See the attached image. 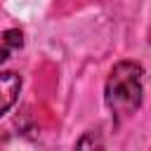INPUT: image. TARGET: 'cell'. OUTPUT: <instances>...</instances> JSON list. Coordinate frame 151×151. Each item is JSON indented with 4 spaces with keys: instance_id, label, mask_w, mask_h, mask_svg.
Wrapping results in <instances>:
<instances>
[{
    "instance_id": "3",
    "label": "cell",
    "mask_w": 151,
    "mask_h": 151,
    "mask_svg": "<svg viewBox=\"0 0 151 151\" xmlns=\"http://www.w3.org/2000/svg\"><path fill=\"white\" fill-rule=\"evenodd\" d=\"M24 47V33L19 28H7L0 33V64L5 59H9L12 52L21 50Z\"/></svg>"
},
{
    "instance_id": "4",
    "label": "cell",
    "mask_w": 151,
    "mask_h": 151,
    "mask_svg": "<svg viewBox=\"0 0 151 151\" xmlns=\"http://www.w3.org/2000/svg\"><path fill=\"white\" fill-rule=\"evenodd\" d=\"M76 151H104V139H101L99 130H87L76 142Z\"/></svg>"
},
{
    "instance_id": "1",
    "label": "cell",
    "mask_w": 151,
    "mask_h": 151,
    "mask_svg": "<svg viewBox=\"0 0 151 151\" xmlns=\"http://www.w3.org/2000/svg\"><path fill=\"white\" fill-rule=\"evenodd\" d=\"M142 97H144V68L137 61H118L106 78L104 87L106 106L118 120H123L137 113V109L142 106Z\"/></svg>"
},
{
    "instance_id": "2",
    "label": "cell",
    "mask_w": 151,
    "mask_h": 151,
    "mask_svg": "<svg viewBox=\"0 0 151 151\" xmlns=\"http://www.w3.org/2000/svg\"><path fill=\"white\" fill-rule=\"evenodd\" d=\"M21 92V76L14 71H2L0 73V116H5L19 99Z\"/></svg>"
}]
</instances>
